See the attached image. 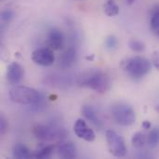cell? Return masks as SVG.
<instances>
[{
	"label": "cell",
	"instance_id": "cell-28",
	"mask_svg": "<svg viewBox=\"0 0 159 159\" xmlns=\"http://www.w3.org/2000/svg\"><path fill=\"white\" fill-rule=\"evenodd\" d=\"M156 110H157V111L159 113V104H157V105L156 106Z\"/></svg>",
	"mask_w": 159,
	"mask_h": 159
},
{
	"label": "cell",
	"instance_id": "cell-10",
	"mask_svg": "<svg viewBox=\"0 0 159 159\" xmlns=\"http://www.w3.org/2000/svg\"><path fill=\"white\" fill-rule=\"evenodd\" d=\"M23 76H24V69L19 62L13 61L7 66V79L10 85L16 86L22 80Z\"/></svg>",
	"mask_w": 159,
	"mask_h": 159
},
{
	"label": "cell",
	"instance_id": "cell-11",
	"mask_svg": "<svg viewBox=\"0 0 159 159\" xmlns=\"http://www.w3.org/2000/svg\"><path fill=\"white\" fill-rule=\"evenodd\" d=\"M58 156L61 158L73 159L77 156L76 146L70 141H61L58 144Z\"/></svg>",
	"mask_w": 159,
	"mask_h": 159
},
{
	"label": "cell",
	"instance_id": "cell-4",
	"mask_svg": "<svg viewBox=\"0 0 159 159\" xmlns=\"http://www.w3.org/2000/svg\"><path fill=\"white\" fill-rule=\"evenodd\" d=\"M111 115L115 122L123 127L132 126L136 122L135 111L126 103L115 104L111 109Z\"/></svg>",
	"mask_w": 159,
	"mask_h": 159
},
{
	"label": "cell",
	"instance_id": "cell-7",
	"mask_svg": "<svg viewBox=\"0 0 159 159\" xmlns=\"http://www.w3.org/2000/svg\"><path fill=\"white\" fill-rule=\"evenodd\" d=\"M33 134L41 142H48L61 135V130H57L52 127L46 125H37L33 129Z\"/></svg>",
	"mask_w": 159,
	"mask_h": 159
},
{
	"label": "cell",
	"instance_id": "cell-8",
	"mask_svg": "<svg viewBox=\"0 0 159 159\" xmlns=\"http://www.w3.org/2000/svg\"><path fill=\"white\" fill-rule=\"evenodd\" d=\"M74 131L75 135L86 142L91 143L95 140L96 135L92 129H90L86 121L82 118H78L74 125Z\"/></svg>",
	"mask_w": 159,
	"mask_h": 159
},
{
	"label": "cell",
	"instance_id": "cell-21",
	"mask_svg": "<svg viewBox=\"0 0 159 159\" xmlns=\"http://www.w3.org/2000/svg\"><path fill=\"white\" fill-rule=\"evenodd\" d=\"M118 46V41L116 39V36L114 35H109L106 37L105 39V47L106 48L110 49V50H114L117 48Z\"/></svg>",
	"mask_w": 159,
	"mask_h": 159
},
{
	"label": "cell",
	"instance_id": "cell-16",
	"mask_svg": "<svg viewBox=\"0 0 159 159\" xmlns=\"http://www.w3.org/2000/svg\"><path fill=\"white\" fill-rule=\"evenodd\" d=\"M150 26L156 35L159 37V6H157L153 10V14L150 20Z\"/></svg>",
	"mask_w": 159,
	"mask_h": 159
},
{
	"label": "cell",
	"instance_id": "cell-15",
	"mask_svg": "<svg viewBox=\"0 0 159 159\" xmlns=\"http://www.w3.org/2000/svg\"><path fill=\"white\" fill-rule=\"evenodd\" d=\"M103 10L108 17H116L118 15L120 8L115 0H107L103 6Z\"/></svg>",
	"mask_w": 159,
	"mask_h": 159
},
{
	"label": "cell",
	"instance_id": "cell-25",
	"mask_svg": "<svg viewBox=\"0 0 159 159\" xmlns=\"http://www.w3.org/2000/svg\"><path fill=\"white\" fill-rule=\"evenodd\" d=\"M142 127L144 129H150L152 128V123L148 120H144L142 124Z\"/></svg>",
	"mask_w": 159,
	"mask_h": 159
},
{
	"label": "cell",
	"instance_id": "cell-22",
	"mask_svg": "<svg viewBox=\"0 0 159 159\" xmlns=\"http://www.w3.org/2000/svg\"><path fill=\"white\" fill-rule=\"evenodd\" d=\"M14 18V12L11 9H5L1 12V20L4 23L10 22Z\"/></svg>",
	"mask_w": 159,
	"mask_h": 159
},
{
	"label": "cell",
	"instance_id": "cell-19",
	"mask_svg": "<svg viewBox=\"0 0 159 159\" xmlns=\"http://www.w3.org/2000/svg\"><path fill=\"white\" fill-rule=\"evenodd\" d=\"M129 48L132 51L138 52V53H141V52L145 50L144 43L140 41V40H138V39H130L129 41Z\"/></svg>",
	"mask_w": 159,
	"mask_h": 159
},
{
	"label": "cell",
	"instance_id": "cell-12",
	"mask_svg": "<svg viewBox=\"0 0 159 159\" xmlns=\"http://www.w3.org/2000/svg\"><path fill=\"white\" fill-rule=\"evenodd\" d=\"M76 50L74 48H67L59 58V66L62 69L72 67L76 61Z\"/></svg>",
	"mask_w": 159,
	"mask_h": 159
},
{
	"label": "cell",
	"instance_id": "cell-6",
	"mask_svg": "<svg viewBox=\"0 0 159 159\" xmlns=\"http://www.w3.org/2000/svg\"><path fill=\"white\" fill-rule=\"evenodd\" d=\"M33 61L40 66H50L55 61V56L53 50L48 48H37L32 53Z\"/></svg>",
	"mask_w": 159,
	"mask_h": 159
},
{
	"label": "cell",
	"instance_id": "cell-5",
	"mask_svg": "<svg viewBox=\"0 0 159 159\" xmlns=\"http://www.w3.org/2000/svg\"><path fill=\"white\" fill-rule=\"evenodd\" d=\"M107 147L111 155L116 157H124L128 153V149L124 139L116 131L108 129L105 131Z\"/></svg>",
	"mask_w": 159,
	"mask_h": 159
},
{
	"label": "cell",
	"instance_id": "cell-2",
	"mask_svg": "<svg viewBox=\"0 0 159 159\" xmlns=\"http://www.w3.org/2000/svg\"><path fill=\"white\" fill-rule=\"evenodd\" d=\"M123 70L132 78L140 79L145 76L152 68L151 61L143 56H134L126 59L122 62Z\"/></svg>",
	"mask_w": 159,
	"mask_h": 159
},
{
	"label": "cell",
	"instance_id": "cell-17",
	"mask_svg": "<svg viewBox=\"0 0 159 159\" xmlns=\"http://www.w3.org/2000/svg\"><path fill=\"white\" fill-rule=\"evenodd\" d=\"M146 142H147V138L142 132L134 133L131 138V143L133 144V146H135L137 148H142L143 146H144Z\"/></svg>",
	"mask_w": 159,
	"mask_h": 159
},
{
	"label": "cell",
	"instance_id": "cell-1",
	"mask_svg": "<svg viewBox=\"0 0 159 159\" xmlns=\"http://www.w3.org/2000/svg\"><path fill=\"white\" fill-rule=\"evenodd\" d=\"M78 84L80 86L87 87L100 94L106 93L112 87L110 76L101 70H90L84 73L79 77Z\"/></svg>",
	"mask_w": 159,
	"mask_h": 159
},
{
	"label": "cell",
	"instance_id": "cell-23",
	"mask_svg": "<svg viewBox=\"0 0 159 159\" xmlns=\"http://www.w3.org/2000/svg\"><path fill=\"white\" fill-rule=\"evenodd\" d=\"M7 129H8L7 121L4 116H1V117H0V132H1V135H4L6 133V131L7 130Z\"/></svg>",
	"mask_w": 159,
	"mask_h": 159
},
{
	"label": "cell",
	"instance_id": "cell-9",
	"mask_svg": "<svg viewBox=\"0 0 159 159\" xmlns=\"http://www.w3.org/2000/svg\"><path fill=\"white\" fill-rule=\"evenodd\" d=\"M47 45L52 50H61L64 47L63 33L58 28H51L47 36Z\"/></svg>",
	"mask_w": 159,
	"mask_h": 159
},
{
	"label": "cell",
	"instance_id": "cell-14",
	"mask_svg": "<svg viewBox=\"0 0 159 159\" xmlns=\"http://www.w3.org/2000/svg\"><path fill=\"white\" fill-rule=\"evenodd\" d=\"M13 157L15 158H30L32 157L30 150L22 143H16L13 146Z\"/></svg>",
	"mask_w": 159,
	"mask_h": 159
},
{
	"label": "cell",
	"instance_id": "cell-20",
	"mask_svg": "<svg viewBox=\"0 0 159 159\" xmlns=\"http://www.w3.org/2000/svg\"><path fill=\"white\" fill-rule=\"evenodd\" d=\"M54 148H55L54 145H47V146L43 147L41 150H39V152L34 157L36 158H48L52 155Z\"/></svg>",
	"mask_w": 159,
	"mask_h": 159
},
{
	"label": "cell",
	"instance_id": "cell-3",
	"mask_svg": "<svg viewBox=\"0 0 159 159\" xmlns=\"http://www.w3.org/2000/svg\"><path fill=\"white\" fill-rule=\"evenodd\" d=\"M8 94L13 102L20 105H34L42 100V96L37 90L25 86H15Z\"/></svg>",
	"mask_w": 159,
	"mask_h": 159
},
{
	"label": "cell",
	"instance_id": "cell-26",
	"mask_svg": "<svg viewBox=\"0 0 159 159\" xmlns=\"http://www.w3.org/2000/svg\"><path fill=\"white\" fill-rule=\"evenodd\" d=\"M86 59H87L88 61H93V60H94V54H91V56H87Z\"/></svg>",
	"mask_w": 159,
	"mask_h": 159
},
{
	"label": "cell",
	"instance_id": "cell-27",
	"mask_svg": "<svg viewBox=\"0 0 159 159\" xmlns=\"http://www.w3.org/2000/svg\"><path fill=\"white\" fill-rule=\"evenodd\" d=\"M135 1L136 0H126V2L128 3V5H132V4H134Z\"/></svg>",
	"mask_w": 159,
	"mask_h": 159
},
{
	"label": "cell",
	"instance_id": "cell-18",
	"mask_svg": "<svg viewBox=\"0 0 159 159\" xmlns=\"http://www.w3.org/2000/svg\"><path fill=\"white\" fill-rule=\"evenodd\" d=\"M147 143L148 144L150 145V147L152 148H155L157 147L159 144V129L157 128H155L153 129L148 137H147Z\"/></svg>",
	"mask_w": 159,
	"mask_h": 159
},
{
	"label": "cell",
	"instance_id": "cell-13",
	"mask_svg": "<svg viewBox=\"0 0 159 159\" xmlns=\"http://www.w3.org/2000/svg\"><path fill=\"white\" fill-rule=\"evenodd\" d=\"M81 111H82V114L85 116V118L87 120H89L90 123H92L94 126H96L99 129L102 127V122L99 118V116L93 106L86 104L82 107Z\"/></svg>",
	"mask_w": 159,
	"mask_h": 159
},
{
	"label": "cell",
	"instance_id": "cell-24",
	"mask_svg": "<svg viewBox=\"0 0 159 159\" xmlns=\"http://www.w3.org/2000/svg\"><path fill=\"white\" fill-rule=\"evenodd\" d=\"M152 62L154 64V66L159 71V51L157 50L153 53L152 55Z\"/></svg>",
	"mask_w": 159,
	"mask_h": 159
}]
</instances>
